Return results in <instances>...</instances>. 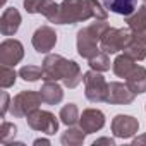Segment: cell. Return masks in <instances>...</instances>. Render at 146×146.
<instances>
[{"instance_id":"cell-12","label":"cell","mask_w":146,"mask_h":146,"mask_svg":"<svg viewBox=\"0 0 146 146\" xmlns=\"http://www.w3.org/2000/svg\"><path fill=\"white\" fill-rule=\"evenodd\" d=\"M134 93L129 90L127 84L124 83H110L108 84V95H107V103L110 105H131L134 102Z\"/></svg>"},{"instance_id":"cell-4","label":"cell","mask_w":146,"mask_h":146,"mask_svg":"<svg viewBox=\"0 0 146 146\" xmlns=\"http://www.w3.org/2000/svg\"><path fill=\"white\" fill-rule=\"evenodd\" d=\"M134 38L132 29L127 28H110L103 33L100 40V50L105 53H117L120 50H125Z\"/></svg>"},{"instance_id":"cell-1","label":"cell","mask_w":146,"mask_h":146,"mask_svg":"<svg viewBox=\"0 0 146 146\" xmlns=\"http://www.w3.org/2000/svg\"><path fill=\"white\" fill-rule=\"evenodd\" d=\"M90 19H107V9L98 0H64L55 24H74Z\"/></svg>"},{"instance_id":"cell-18","label":"cell","mask_w":146,"mask_h":146,"mask_svg":"<svg viewBox=\"0 0 146 146\" xmlns=\"http://www.w3.org/2000/svg\"><path fill=\"white\" fill-rule=\"evenodd\" d=\"M134 69H136V60L132 57H129L127 53L117 55V58L112 62V70L119 78H127Z\"/></svg>"},{"instance_id":"cell-7","label":"cell","mask_w":146,"mask_h":146,"mask_svg":"<svg viewBox=\"0 0 146 146\" xmlns=\"http://www.w3.org/2000/svg\"><path fill=\"white\" fill-rule=\"evenodd\" d=\"M28 125L33 129V131H38V132H43L46 136H52L58 131V120L57 117L48 112V110H40L36 108L35 112H31L28 117Z\"/></svg>"},{"instance_id":"cell-23","label":"cell","mask_w":146,"mask_h":146,"mask_svg":"<svg viewBox=\"0 0 146 146\" xmlns=\"http://www.w3.org/2000/svg\"><path fill=\"white\" fill-rule=\"evenodd\" d=\"M19 76L24 81L35 83V81H38V79L43 78V67H38V65H24V67L19 69Z\"/></svg>"},{"instance_id":"cell-16","label":"cell","mask_w":146,"mask_h":146,"mask_svg":"<svg viewBox=\"0 0 146 146\" xmlns=\"http://www.w3.org/2000/svg\"><path fill=\"white\" fill-rule=\"evenodd\" d=\"M124 53H127L134 60H144L146 58V29L134 33V38H132L131 45L124 50Z\"/></svg>"},{"instance_id":"cell-32","label":"cell","mask_w":146,"mask_h":146,"mask_svg":"<svg viewBox=\"0 0 146 146\" xmlns=\"http://www.w3.org/2000/svg\"><path fill=\"white\" fill-rule=\"evenodd\" d=\"M5 2H7V0H0V4H2V5H5Z\"/></svg>"},{"instance_id":"cell-25","label":"cell","mask_w":146,"mask_h":146,"mask_svg":"<svg viewBox=\"0 0 146 146\" xmlns=\"http://www.w3.org/2000/svg\"><path fill=\"white\" fill-rule=\"evenodd\" d=\"M58 7H60V4H55L53 0H45L40 14H43L50 23H55V19L58 16Z\"/></svg>"},{"instance_id":"cell-30","label":"cell","mask_w":146,"mask_h":146,"mask_svg":"<svg viewBox=\"0 0 146 146\" xmlns=\"http://www.w3.org/2000/svg\"><path fill=\"white\" fill-rule=\"evenodd\" d=\"M132 144H146V132L143 136H137L132 139Z\"/></svg>"},{"instance_id":"cell-28","label":"cell","mask_w":146,"mask_h":146,"mask_svg":"<svg viewBox=\"0 0 146 146\" xmlns=\"http://www.w3.org/2000/svg\"><path fill=\"white\" fill-rule=\"evenodd\" d=\"M9 93L7 91H2V108H0V115H2V119L5 117L7 110H9Z\"/></svg>"},{"instance_id":"cell-6","label":"cell","mask_w":146,"mask_h":146,"mask_svg":"<svg viewBox=\"0 0 146 146\" xmlns=\"http://www.w3.org/2000/svg\"><path fill=\"white\" fill-rule=\"evenodd\" d=\"M41 95L38 91H21L14 96L12 103H11V113L17 119L28 117L31 112H35L40 105H41Z\"/></svg>"},{"instance_id":"cell-8","label":"cell","mask_w":146,"mask_h":146,"mask_svg":"<svg viewBox=\"0 0 146 146\" xmlns=\"http://www.w3.org/2000/svg\"><path fill=\"white\" fill-rule=\"evenodd\" d=\"M24 57V46L19 40H5L0 43V64L2 65H16Z\"/></svg>"},{"instance_id":"cell-15","label":"cell","mask_w":146,"mask_h":146,"mask_svg":"<svg viewBox=\"0 0 146 146\" xmlns=\"http://www.w3.org/2000/svg\"><path fill=\"white\" fill-rule=\"evenodd\" d=\"M125 84L134 95L146 93V69L143 65H136V69L125 78Z\"/></svg>"},{"instance_id":"cell-24","label":"cell","mask_w":146,"mask_h":146,"mask_svg":"<svg viewBox=\"0 0 146 146\" xmlns=\"http://www.w3.org/2000/svg\"><path fill=\"white\" fill-rule=\"evenodd\" d=\"M16 78H17V74H16L14 69H11V65H2L0 67V86H2L4 90L14 86L16 84Z\"/></svg>"},{"instance_id":"cell-14","label":"cell","mask_w":146,"mask_h":146,"mask_svg":"<svg viewBox=\"0 0 146 146\" xmlns=\"http://www.w3.org/2000/svg\"><path fill=\"white\" fill-rule=\"evenodd\" d=\"M40 95H41L43 103H46V105H58L64 100L62 86L57 81H45V84L40 90Z\"/></svg>"},{"instance_id":"cell-21","label":"cell","mask_w":146,"mask_h":146,"mask_svg":"<svg viewBox=\"0 0 146 146\" xmlns=\"http://www.w3.org/2000/svg\"><path fill=\"white\" fill-rule=\"evenodd\" d=\"M79 110L74 103H67L65 107H62L60 113H58V119L62 124H65L67 127H72L76 122H79Z\"/></svg>"},{"instance_id":"cell-2","label":"cell","mask_w":146,"mask_h":146,"mask_svg":"<svg viewBox=\"0 0 146 146\" xmlns=\"http://www.w3.org/2000/svg\"><path fill=\"white\" fill-rule=\"evenodd\" d=\"M83 78V72L74 60H67L58 53H50L43 60V81H62L65 88L72 90Z\"/></svg>"},{"instance_id":"cell-17","label":"cell","mask_w":146,"mask_h":146,"mask_svg":"<svg viewBox=\"0 0 146 146\" xmlns=\"http://www.w3.org/2000/svg\"><path fill=\"white\" fill-rule=\"evenodd\" d=\"M103 5L107 11L127 17L137 9V0H103Z\"/></svg>"},{"instance_id":"cell-31","label":"cell","mask_w":146,"mask_h":146,"mask_svg":"<svg viewBox=\"0 0 146 146\" xmlns=\"http://www.w3.org/2000/svg\"><path fill=\"white\" fill-rule=\"evenodd\" d=\"M33 144H35V146H40V144H46V146H48V144H50V141H48V139H36Z\"/></svg>"},{"instance_id":"cell-19","label":"cell","mask_w":146,"mask_h":146,"mask_svg":"<svg viewBox=\"0 0 146 146\" xmlns=\"http://www.w3.org/2000/svg\"><path fill=\"white\" fill-rule=\"evenodd\" d=\"M125 23H127V26H129L134 33L144 31V29H146V5L143 4L141 7H137L131 16L125 17Z\"/></svg>"},{"instance_id":"cell-5","label":"cell","mask_w":146,"mask_h":146,"mask_svg":"<svg viewBox=\"0 0 146 146\" xmlns=\"http://www.w3.org/2000/svg\"><path fill=\"white\" fill-rule=\"evenodd\" d=\"M84 95L91 103H102L107 102V95H108V83L105 81V78L102 76V72L98 70H88L84 78Z\"/></svg>"},{"instance_id":"cell-20","label":"cell","mask_w":146,"mask_h":146,"mask_svg":"<svg viewBox=\"0 0 146 146\" xmlns=\"http://www.w3.org/2000/svg\"><path fill=\"white\" fill-rule=\"evenodd\" d=\"M84 137H86V132H84L83 129L70 127V129H67V131L62 134L60 141H62L64 146H81V144L84 143Z\"/></svg>"},{"instance_id":"cell-9","label":"cell","mask_w":146,"mask_h":146,"mask_svg":"<svg viewBox=\"0 0 146 146\" xmlns=\"http://www.w3.org/2000/svg\"><path fill=\"white\" fill-rule=\"evenodd\" d=\"M31 43H33V48H35L38 53H48V52L53 50L55 45H57V33H55V29L50 28V26H40V28L33 33Z\"/></svg>"},{"instance_id":"cell-10","label":"cell","mask_w":146,"mask_h":146,"mask_svg":"<svg viewBox=\"0 0 146 146\" xmlns=\"http://www.w3.org/2000/svg\"><path fill=\"white\" fill-rule=\"evenodd\" d=\"M137 129H139V122L132 115L119 113L112 120V132H113L115 137L129 139V137H132V136L137 134Z\"/></svg>"},{"instance_id":"cell-27","label":"cell","mask_w":146,"mask_h":146,"mask_svg":"<svg viewBox=\"0 0 146 146\" xmlns=\"http://www.w3.org/2000/svg\"><path fill=\"white\" fill-rule=\"evenodd\" d=\"M45 0H24V9L29 14H40Z\"/></svg>"},{"instance_id":"cell-22","label":"cell","mask_w":146,"mask_h":146,"mask_svg":"<svg viewBox=\"0 0 146 146\" xmlns=\"http://www.w3.org/2000/svg\"><path fill=\"white\" fill-rule=\"evenodd\" d=\"M88 64H90V67H91L93 70L105 72V70L110 69V58H108V53H105V52H98L95 57H91V58L88 60Z\"/></svg>"},{"instance_id":"cell-3","label":"cell","mask_w":146,"mask_h":146,"mask_svg":"<svg viewBox=\"0 0 146 146\" xmlns=\"http://www.w3.org/2000/svg\"><path fill=\"white\" fill-rule=\"evenodd\" d=\"M108 29L107 19H95V23H91L90 26L83 28L78 31V53L83 58H91L100 52V40L103 36V33Z\"/></svg>"},{"instance_id":"cell-11","label":"cell","mask_w":146,"mask_h":146,"mask_svg":"<svg viewBox=\"0 0 146 146\" xmlns=\"http://www.w3.org/2000/svg\"><path fill=\"white\" fill-rule=\"evenodd\" d=\"M79 125L86 134L98 132L105 125V113L98 108H86L79 117Z\"/></svg>"},{"instance_id":"cell-29","label":"cell","mask_w":146,"mask_h":146,"mask_svg":"<svg viewBox=\"0 0 146 146\" xmlns=\"http://www.w3.org/2000/svg\"><path fill=\"white\" fill-rule=\"evenodd\" d=\"M98 144H108V146H113L115 141H113L112 137H102V139H96V141L93 143V146H98Z\"/></svg>"},{"instance_id":"cell-26","label":"cell","mask_w":146,"mask_h":146,"mask_svg":"<svg viewBox=\"0 0 146 146\" xmlns=\"http://www.w3.org/2000/svg\"><path fill=\"white\" fill-rule=\"evenodd\" d=\"M16 132H17V127L12 124V122H2V129H0V141L4 144H9V139L11 137H16Z\"/></svg>"},{"instance_id":"cell-33","label":"cell","mask_w":146,"mask_h":146,"mask_svg":"<svg viewBox=\"0 0 146 146\" xmlns=\"http://www.w3.org/2000/svg\"><path fill=\"white\" fill-rule=\"evenodd\" d=\"M143 4H144V5H146V0H143Z\"/></svg>"},{"instance_id":"cell-13","label":"cell","mask_w":146,"mask_h":146,"mask_svg":"<svg viewBox=\"0 0 146 146\" xmlns=\"http://www.w3.org/2000/svg\"><path fill=\"white\" fill-rule=\"evenodd\" d=\"M21 26V14L16 7H7L0 17V31L4 36H12Z\"/></svg>"}]
</instances>
